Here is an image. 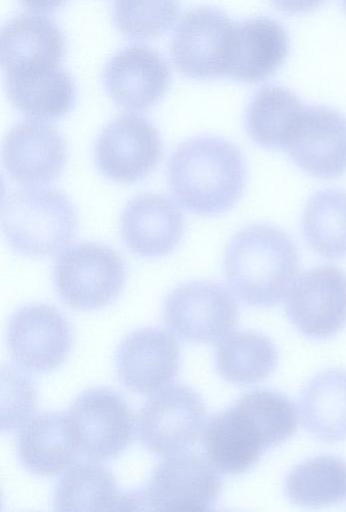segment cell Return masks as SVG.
Masks as SVG:
<instances>
[{
	"label": "cell",
	"instance_id": "obj_28",
	"mask_svg": "<svg viewBox=\"0 0 346 512\" xmlns=\"http://www.w3.org/2000/svg\"><path fill=\"white\" fill-rule=\"evenodd\" d=\"M291 502L302 507H323L346 499V461L321 455L296 465L285 478Z\"/></svg>",
	"mask_w": 346,
	"mask_h": 512
},
{
	"label": "cell",
	"instance_id": "obj_29",
	"mask_svg": "<svg viewBox=\"0 0 346 512\" xmlns=\"http://www.w3.org/2000/svg\"><path fill=\"white\" fill-rule=\"evenodd\" d=\"M179 0H114L113 22L125 36L134 39L156 38L175 23Z\"/></svg>",
	"mask_w": 346,
	"mask_h": 512
},
{
	"label": "cell",
	"instance_id": "obj_26",
	"mask_svg": "<svg viewBox=\"0 0 346 512\" xmlns=\"http://www.w3.org/2000/svg\"><path fill=\"white\" fill-rule=\"evenodd\" d=\"M278 363L274 343L255 331H238L224 337L215 353L219 375L228 382L250 385L268 378Z\"/></svg>",
	"mask_w": 346,
	"mask_h": 512
},
{
	"label": "cell",
	"instance_id": "obj_1",
	"mask_svg": "<svg viewBox=\"0 0 346 512\" xmlns=\"http://www.w3.org/2000/svg\"><path fill=\"white\" fill-rule=\"evenodd\" d=\"M167 177L184 208L200 216H216L229 211L241 198L247 170L233 143L218 136H197L175 149Z\"/></svg>",
	"mask_w": 346,
	"mask_h": 512
},
{
	"label": "cell",
	"instance_id": "obj_2",
	"mask_svg": "<svg viewBox=\"0 0 346 512\" xmlns=\"http://www.w3.org/2000/svg\"><path fill=\"white\" fill-rule=\"evenodd\" d=\"M299 270L294 241L280 228L266 223L247 225L228 242L224 274L233 293L260 308L279 304Z\"/></svg>",
	"mask_w": 346,
	"mask_h": 512
},
{
	"label": "cell",
	"instance_id": "obj_24",
	"mask_svg": "<svg viewBox=\"0 0 346 512\" xmlns=\"http://www.w3.org/2000/svg\"><path fill=\"white\" fill-rule=\"evenodd\" d=\"M299 410L304 429L324 442L346 439V369L316 374L301 392Z\"/></svg>",
	"mask_w": 346,
	"mask_h": 512
},
{
	"label": "cell",
	"instance_id": "obj_20",
	"mask_svg": "<svg viewBox=\"0 0 346 512\" xmlns=\"http://www.w3.org/2000/svg\"><path fill=\"white\" fill-rule=\"evenodd\" d=\"M18 458L30 473L53 476L80 454L72 420L65 412H44L29 419L17 438Z\"/></svg>",
	"mask_w": 346,
	"mask_h": 512
},
{
	"label": "cell",
	"instance_id": "obj_8",
	"mask_svg": "<svg viewBox=\"0 0 346 512\" xmlns=\"http://www.w3.org/2000/svg\"><path fill=\"white\" fill-rule=\"evenodd\" d=\"M238 304L221 285L190 281L175 287L163 303L166 326L182 340L210 344L223 339L238 321Z\"/></svg>",
	"mask_w": 346,
	"mask_h": 512
},
{
	"label": "cell",
	"instance_id": "obj_19",
	"mask_svg": "<svg viewBox=\"0 0 346 512\" xmlns=\"http://www.w3.org/2000/svg\"><path fill=\"white\" fill-rule=\"evenodd\" d=\"M289 52L287 32L277 21L255 17L235 24L228 77L255 84L270 78Z\"/></svg>",
	"mask_w": 346,
	"mask_h": 512
},
{
	"label": "cell",
	"instance_id": "obj_12",
	"mask_svg": "<svg viewBox=\"0 0 346 512\" xmlns=\"http://www.w3.org/2000/svg\"><path fill=\"white\" fill-rule=\"evenodd\" d=\"M6 340L17 365L30 372L45 373L66 360L72 332L66 318L55 307L29 304L11 316Z\"/></svg>",
	"mask_w": 346,
	"mask_h": 512
},
{
	"label": "cell",
	"instance_id": "obj_27",
	"mask_svg": "<svg viewBox=\"0 0 346 512\" xmlns=\"http://www.w3.org/2000/svg\"><path fill=\"white\" fill-rule=\"evenodd\" d=\"M308 246L327 259L346 257V191L324 188L308 199L301 221Z\"/></svg>",
	"mask_w": 346,
	"mask_h": 512
},
{
	"label": "cell",
	"instance_id": "obj_13",
	"mask_svg": "<svg viewBox=\"0 0 346 512\" xmlns=\"http://www.w3.org/2000/svg\"><path fill=\"white\" fill-rule=\"evenodd\" d=\"M304 172L322 179L346 173V116L326 106H305L284 148Z\"/></svg>",
	"mask_w": 346,
	"mask_h": 512
},
{
	"label": "cell",
	"instance_id": "obj_9",
	"mask_svg": "<svg viewBox=\"0 0 346 512\" xmlns=\"http://www.w3.org/2000/svg\"><path fill=\"white\" fill-rule=\"evenodd\" d=\"M80 454L93 461L118 456L133 440L134 416L125 400L107 387L80 393L69 410Z\"/></svg>",
	"mask_w": 346,
	"mask_h": 512
},
{
	"label": "cell",
	"instance_id": "obj_6",
	"mask_svg": "<svg viewBox=\"0 0 346 512\" xmlns=\"http://www.w3.org/2000/svg\"><path fill=\"white\" fill-rule=\"evenodd\" d=\"M222 481L213 465L194 452L165 457L139 491L141 509L209 511L219 499Z\"/></svg>",
	"mask_w": 346,
	"mask_h": 512
},
{
	"label": "cell",
	"instance_id": "obj_15",
	"mask_svg": "<svg viewBox=\"0 0 346 512\" xmlns=\"http://www.w3.org/2000/svg\"><path fill=\"white\" fill-rule=\"evenodd\" d=\"M202 443L208 461L227 475L249 471L272 447L261 424L238 402L208 419Z\"/></svg>",
	"mask_w": 346,
	"mask_h": 512
},
{
	"label": "cell",
	"instance_id": "obj_30",
	"mask_svg": "<svg viewBox=\"0 0 346 512\" xmlns=\"http://www.w3.org/2000/svg\"><path fill=\"white\" fill-rule=\"evenodd\" d=\"M1 430L22 427L32 416L37 404L35 387L19 369L4 365L1 371Z\"/></svg>",
	"mask_w": 346,
	"mask_h": 512
},
{
	"label": "cell",
	"instance_id": "obj_11",
	"mask_svg": "<svg viewBox=\"0 0 346 512\" xmlns=\"http://www.w3.org/2000/svg\"><path fill=\"white\" fill-rule=\"evenodd\" d=\"M162 154L159 132L149 120L137 114H123L109 122L94 147L99 171L121 183L136 182L149 175Z\"/></svg>",
	"mask_w": 346,
	"mask_h": 512
},
{
	"label": "cell",
	"instance_id": "obj_22",
	"mask_svg": "<svg viewBox=\"0 0 346 512\" xmlns=\"http://www.w3.org/2000/svg\"><path fill=\"white\" fill-rule=\"evenodd\" d=\"M136 505L134 492L122 494L112 472L95 462L70 465L53 494L55 511L137 510Z\"/></svg>",
	"mask_w": 346,
	"mask_h": 512
},
{
	"label": "cell",
	"instance_id": "obj_23",
	"mask_svg": "<svg viewBox=\"0 0 346 512\" xmlns=\"http://www.w3.org/2000/svg\"><path fill=\"white\" fill-rule=\"evenodd\" d=\"M6 90L12 104L37 120H54L74 106L72 77L58 66L6 73Z\"/></svg>",
	"mask_w": 346,
	"mask_h": 512
},
{
	"label": "cell",
	"instance_id": "obj_21",
	"mask_svg": "<svg viewBox=\"0 0 346 512\" xmlns=\"http://www.w3.org/2000/svg\"><path fill=\"white\" fill-rule=\"evenodd\" d=\"M64 55L62 31L44 16H16L1 31V65L6 73L58 66Z\"/></svg>",
	"mask_w": 346,
	"mask_h": 512
},
{
	"label": "cell",
	"instance_id": "obj_16",
	"mask_svg": "<svg viewBox=\"0 0 346 512\" xmlns=\"http://www.w3.org/2000/svg\"><path fill=\"white\" fill-rule=\"evenodd\" d=\"M170 69L163 57L144 45L129 46L105 65L103 84L111 99L130 111L154 106L166 93Z\"/></svg>",
	"mask_w": 346,
	"mask_h": 512
},
{
	"label": "cell",
	"instance_id": "obj_3",
	"mask_svg": "<svg viewBox=\"0 0 346 512\" xmlns=\"http://www.w3.org/2000/svg\"><path fill=\"white\" fill-rule=\"evenodd\" d=\"M2 231L11 248L27 256L58 253L75 237L78 217L70 200L47 188L10 192L2 203Z\"/></svg>",
	"mask_w": 346,
	"mask_h": 512
},
{
	"label": "cell",
	"instance_id": "obj_10",
	"mask_svg": "<svg viewBox=\"0 0 346 512\" xmlns=\"http://www.w3.org/2000/svg\"><path fill=\"white\" fill-rule=\"evenodd\" d=\"M286 312L304 336L333 337L346 326V272L335 265L303 272L288 292Z\"/></svg>",
	"mask_w": 346,
	"mask_h": 512
},
{
	"label": "cell",
	"instance_id": "obj_17",
	"mask_svg": "<svg viewBox=\"0 0 346 512\" xmlns=\"http://www.w3.org/2000/svg\"><path fill=\"white\" fill-rule=\"evenodd\" d=\"M2 159L14 181L32 185L47 183L61 174L66 146L52 125L38 120L22 121L7 133Z\"/></svg>",
	"mask_w": 346,
	"mask_h": 512
},
{
	"label": "cell",
	"instance_id": "obj_25",
	"mask_svg": "<svg viewBox=\"0 0 346 512\" xmlns=\"http://www.w3.org/2000/svg\"><path fill=\"white\" fill-rule=\"evenodd\" d=\"M305 105L288 88L266 85L252 97L245 114L249 137L267 149H283Z\"/></svg>",
	"mask_w": 346,
	"mask_h": 512
},
{
	"label": "cell",
	"instance_id": "obj_32",
	"mask_svg": "<svg viewBox=\"0 0 346 512\" xmlns=\"http://www.w3.org/2000/svg\"><path fill=\"white\" fill-rule=\"evenodd\" d=\"M67 0H20L32 12L50 13L61 7Z\"/></svg>",
	"mask_w": 346,
	"mask_h": 512
},
{
	"label": "cell",
	"instance_id": "obj_4",
	"mask_svg": "<svg viewBox=\"0 0 346 512\" xmlns=\"http://www.w3.org/2000/svg\"><path fill=\"white\" fill-rule=\"evenodd\" d=\"M122 258L108 246L85 242L65 250L56 260L53 283L69 307L93 310L117 298L125 283Z\"/></svg>",
	"mask_w": 346,
	"mask_h": 512
},
{
	"label": "cell",
	"instance_id": "obj_7",
	"mask_svg": "<svg viewBox=\"0 0 346 512\" xmlns=\"http://www.w3.org/2000/svg\"><path fill=\"white\" fill-rule=\"evenodd\" d=\"M205 418V404L194 389L179 383L166 386L140 408L139 440L161 457L175 455L196 442Z\"/></svg>",
	"mask_w": 346,
	"mask_h": 512
},
{
	"label": "cell",
	"instance_id": "obj_31",
	"mask_svg": "<svg viewBox=\"0 0 346 512\" xmlns=\"http://www.w3.org/2000/svg\"><path fill=\"white\" fill-rule=\"evenodd\" d=\"M325 0H271L279 11L288 14H301L314 10Z\"/></svg>",
	"mask_w": 346,
	"mask_h": 512
},
{
	"label": "cell",
	"instance_id": "obj_5",
	"mask_svg": "<svg viewBox=\"0 0 346 512\" xmlns=\"http://www.w3.org/2000/svg\"><path fill=\"white\" fill-rule=\"evenodd\" d=\"M235 24L215 7L200 6L186 12L170 43L177 71L196 80L228 77Z\"/></svg>",
	"mask_w": 346,
	"mask_h": 512
},
{
	"label": "cell",
	"instance_id": "obj_14",
	"mask_svg": "<svg viewBox=\"0 0 346 512\" xmlns=\"http://www.w3.org/2000/svg\"><path fill=\"white\" fill-rule=\"evenodd\" d=\"M180 364L175 337L160 327L134 330L115 353L117 374L132 392L151 394L166 387L177 375Z\"/></svg>",
	"mask_w": 346,
	"mask_h": 512
},
{
	"label": "cell",
	"instance_id": "obj_33",
	"mask_svg": "<svg viewBox=\"0 0 346 512\" xmlns=\"http://www.w3.org/2000/svg\"><path fill=\"white\" fill-rule=\"evenodd\" d=\"M341 2H342V5H343V7H344V9L346 11V0H341Z\"/></svg>",
	"mask_w": 346,
	"mask_h": 512
},
{
	"label": "cell",
	"instance_id": "obj_18",
	"mask_svg": "<svg viewBox=\"0 0 346 512\" xmlns=\"http://www.w3.org/2000/svg\"><path fill=\"white\" fill-rule=\"evenodd\" d=\"M121 236L127 248L142 257H163L180 243L184 217L169 197L143 193L131 199L120 219Z\"/></svg>",
	"mask_w": 346,
	"mask_h": 512
}]
</instances>
